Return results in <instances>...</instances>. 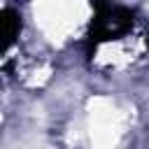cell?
Listing matches in <instances>:
<instances>
[{
  "label": "cell",
  "instance_id": "obj_1",
  "mask_svg": "<svg viewBox=\"0 0 149 149\" xmlns=\"http://www.w3.org/2000/svg\"><path fill=\"white\" fill-rule=\"evenodd\" d=\"M133 12L126 9V7H119V5H95V14H93V21H91V28H88V35H86V51L88 56L102 44V42H109V40H119L123 37L130 28H133Z\"/></svg>",
  "mask_w": 149,
  "mask_h": 149
},
{
  "label": "cell",
  "instance_id": "obj_2",
  "mask_svg": "<svg viewBox=\"0 0 149 149\" xmlns=\"http://www.w3.org/2000/svg\"><path fill=\"white\" fill-rule=\"evenodd\" d=\"M0 21H2L5 44L12 47V44H14V37L19 35V28H21V16H19V12H14L12 7H5V9L0 12Z\"/></svg>",
  "mask_w": 149,
  "mask_h": 149
}]
</instances>
